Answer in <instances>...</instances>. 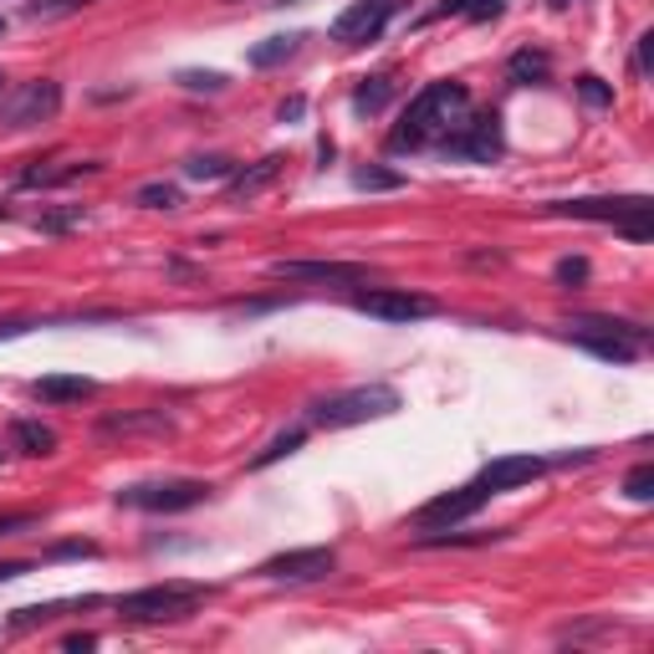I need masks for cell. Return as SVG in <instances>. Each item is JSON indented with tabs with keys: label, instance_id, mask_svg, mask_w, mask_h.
Instances as JSON below:
<instances>
[{
	"label": "cell",
	"instance_id": "obj_7",
	"mask_svg": "<svg viewBox=\"0 0 654 654\" xmlns=\"http://www.w3.org/2000/svg\"><path fill=\"white\" fill-rule=\"evenodd\" d=\"M440 154L450 159H471V164H496L501 159V119L496 113H465L440 144Z\"/></svg>",
	"mask_w": 654,
	"mask_h": 654
},
{
	"label": "cell",
	"instance_id": "obj_30",
	"mask_svg": "<svg viewBox=\"0 0 654 654\" xmlns=\"http://www.w3.org/2000/svg\"><path fill=\"white\" fill-rule=\"evenodd\" d=\"M578 92H583V103H594V108L613 103V88L604 82V77H578Z\"/></svg>",
	"mask_w": 654,
	"mask_h": 654
},
{
	"label": "cell",
	"instance_id": "obj_2",
	"mask_svg": "<svg viewBox=\"0 0 654 654\" xmlns=\"http://www.w3.org/2000/svg\"><path fill=\"white\" fill-rule=\"evenodd\" d=\"M557 215H573V221H598V225H613L619 236L629 240H650L654 236V200L650 194H619V200H563L552 205Z\"/></svg>",
	"mask_w": 654,
	"mask_h": 654
},
{
	"label": "cell",
	"instance_id": "obj_8",
	"mask_svg": "<svg viewBox=\"0 0 654 654\" xmlns=\"http://www.w3.org/2000/svg\"><path fill=\"white\" fill-rule=\"evenodd\" d=\"M486 501H490V490L481 486V481H471V486H455V490H446V496H435V501L419 506L415 527L419 532H450V527H461L465 517H476Z\"/></svg>",
	"mask_w": 654,
	"mask_h": 654
},
{
	"label": "cell",
	"instance_id": "obj_27",
	"mask_svg": "<svg viewBox=\"0 0 654 654\" xmlns=\"http://www.w3.org/2000/svg\"><path fill=\"white\" fill-rule=\"evenodd\" d=\"M624 496H629V501H650V496H654V465H634V471H629Z\"/></svg>",
	"mask_w": 654,
	"mask_h": 654
},
{
	"label": "cell",
	"instance_id": "obj_26",
	"mask_svg": "<svg viewBox=\"0 0 654 654\" xmlns=\"http://www.w3.org/2000/svg\"><path fill=\"white\" fill-rule=\"evenodd\" d=\"M511 77H517V82H542V77H548V57H542V52H517V57H511Z\"/></svg>",
	"mask_w": 654,
	"mask_h": 654
},
{
	"label": "cell",
	"instance_id": "obj_29",
	"mask_svg": "<svg viewBox=\"0 0 654 654\" xmlns=\"http://www.w3.org/2000/svg\"><path fill=\"white\" fill-rule=\"evenodd\" d=\"M174 82H179V88H190V92H221L225 88L221 72H194V67H190V72H179Z\"/></svg>",
	"mask_w": 654,
	"mask_h": 654
},
{
	"label": "cell",
	"instance_id": "obj_21",
	"mask_svg": "<svg viewBox=\"0 0 654 654\" xmlns=\"http://www.w3.org/2000/svg\"><path fill=\"white\" fill-rule=\"evenodd\" d=\"M184 174L200 179V184H210V179H230L236 169H230V159H225V154H194V159L184 164Z\"/></svg>",
	"mask_w": 654,
	"mask_h": 654
},
{
	"label": "cell",
	"instance_id": "obj_24",
	"mask_svg": "<svg viewBox=\"0 0 654 654\" xmlns=\"http://www.w3.org/2000/svg\"><path fill=\"white\" fill-rule=\"evenodd\" d=\"M302 446V430H286V435H277V440H271L267 450H261V455H256L251 461V471H267V465H277L282 461V455H292V450Z\"/></svg>",
	"mask_w": 654,
	"mask_h": 654
},
{
	"label": "cell",
	"instance_id": "obj_19",
	"mask_svg": "<svg viewBox=\"0 0 654 654\" xmlns=\"http://www.w3.org/2000/svg\"><path fill=\"white\" fill-rule=\"evenodd\" d=\"M103 164H92V159H82V164H61V169H46V164H31L26 174H21V184L26 190H36V184H72V179H82V174H98Z\"/></svg>",
	"mask_w": 654,
	"mask_h": 654
},
{
	"label": "cell",
	"instance_id": "obj_28",
	"mask_svg": "<svg viewBox=\"0 0 654 654\" xmlns=\"http://www.w3.org/2000/svg\"><path fill=\"white\" fill-rule=\"evenodd\" d=\"M353 184H358V190H399L404 179H399V174H388V169H358Z\"/></svg>",
	"mask_w": 654,
	"mask_h": 654
},
{
	"label": "cell",
	"instance_id": "obj_34",
	"mask_svg": "<svg viewBox=\"0 0 654 654\" xmlns=\"http://www.w3.org/2000/svg\"><path fill=\"white\" fill-rule=\"evenodd\" d=\"M302 113H307V98H286V103H282V113H277V119H282V123H297Z\"/></svg>",
	"mask_w": 654,
	"mask_h": 654
},
{
	"label": "cell",
	"instance_id": "obj_13",
	"mask_svg": "<svg viewBox=\"0 0 654 654\" xmlns=\"http://www.w3.org/2000/svg\"><path fill=\"white\" fill-rule=\"evenodd\" d=\"M277 282H332V286H353L369 282V267L358 261H271Z\"/></svg>",
	"mask_w": 654,
	"mask_h": 654
},
{
	"label": "cell",
	"instance_id": "obj_22",
	"mask_svg": "<svg viewBox=\"0 0 654 654\" xmlns=\"http://www.w3.org/2000/svg\"><path fill=\"white\" fill-rule=\"evenodd\" d=\"M388 98H394V82H388V77H369V82L353 92V108L358 113H379Z\"/></svg>",
	"mask_w": 654,
	"mask_h": 654
},
{
	"label": "cell",
	"instance_id": "obj_6",
	"mask_svg": "<svg viewBox=\"0 0 654 654\" xmlns=\"http://www.w3.org/2000/svg\"><path fill=\"white\" fill-rule=\"evenodd\" d=\"M210 501V481H138V486L119 490V506H134V511H154V517H174V511H190V506Z\"/></svg>",
	"mask_w": 654,
	"mask_h": 654
},
{
	"label": "cell",
	"instance_id": "obj_25",
	"mask_svg": "<svg viewBox=\"0 0 654 654\" xmlns=\"http://www.w3.org/2000/svg\"><path fill=\"white\" fill-rule=\"evenodd\" d=\"M501 11V0H446L435 15H471V21H486V15Z\"/></svg>",
	"mask_w": 654,
	"mask_h": 654
},
{
	"label": "cell",
	"instance_id": "obj_31",
	"mask_svg": "<svg viewBox=\"0 0 654 654\" xmlns=\"http://www.w3.org/2000/svg\"><path fill=\"white\" fill-rule=\"evenodd\" d=\"M557 282L563 286L588 282V261H583V256H563V261H557Z\"/></svg>",
	"mask_w": 654,
	"mask_h": 654
},
{
	"label": "cell",
	"instance_id": "obj_14",
	"mask_svg": "<svg viewBox=\"0 0 654 654\" xmlns=\"http://www.w3.org/2000/svg\"><path fill=\"white\" fill-rule=\"evenodd\" d=\"M548 471V461L542 455H501V461H490L486 471H481V486L496 496V490H517V486H527V481H537Z\"/></svg>",
	"mask_w": 654,
	"mask_h": 654
},
{
	"label": "cell",
	"instance_id": "obj_40",
	"mask_svg": "<svg viewBox=\"0 0 654 654\" xmlns=\"http://www.w3.org/2000/svg\"><path fill=\"white\" fill-rule=\"evenodd\" d=\"M0 36H5V15H0Z\"/></svg>",
	"mask_w": 654,
	"mask_h": 654
},
{
	"label": "cell",
	"instance_id": "obj_1",
	"mask_svg": "<svg viewBox=\"0 0 654 654\" xmlns=\"http://www.w3.org/2000/svg\"><path fill=\"white\" fill-rule=\"evenodd\" d=\"M471 113V92L461 82H430V88L419 92L415 103L404 108L399 128L388 134V149L404 154V149H430L440 138L455 128V123Z\"/></svg>",
	"mask_w": 654,
	"mask_h": 654
},
{
	"label": "cell",
	"instance_id": "obj_16",
	"mask_svg": "<svg viewBox=\"0 0 654 654\" xmlns=\"http://www.w3.org/2000/svg\"><path fill=\"white\" fill-rule=\"evenodd\" d=\"M164 435L174 430V419L164 415V409H128V415H108L103 419V435Z\"/></svg>",
	"mask_w": 654,
	"mask_h": 654
},
{
	"label": "cell",
	"instance_id": "obj_17",
	"mask_svg": "<svg viewBox=\"0 0 654 654\" xmlns=\"http://www.w3.org/2000/svg\"><path fill=\"white\" fill-rule=\"evenodd\" d=\"M277 174H282V154H267L261 164H251V169L230 174V200H251V194H261Z\"/></svg>",
	"mask_w": 654,
	"mask_h": 654
},
{
	"label": "cell",
	"instance_id": "obj_32",
	"mask_svg": "<svg viewBox=\"0 0 654 654\" xmlns=\"http://www.w3.org/2000/svg\"><path fill=\"white\" fill-rule=\"evenodd\" d=\"M82 215H88V210L77 205V210H57V215H42L36 225H42V230H72V225L82 221Z\"/></svg>",
	"mask_w": 654,
	"mask_h": 654
},
{
	"label": "cell",
	"instance_id": "obj_4",
	"mask_svg": "<svg viewBox=\"0 0 654 654\" xmlns=\"http://www.w3.org/2000/svg\"><path fill=\"white\" fill-rule=\"evenodd\" d=\"M200 604H205V588H194V583H154V588H138V594H123L119 613H128L138 624H179Z\"/></svg>",
	"mask_w": 654,
	"mask_h": 654
},
{
	"label": "cell",
	"instance_id": "obj_33",
	"mask_svg": "<svg viewBox=\"0 0 654 654\" xmlns=\"http://www.w3.org/2000/svg\"><path fill=\"white\" fill-rule=\"evenodd\" d=\"M36 527V517L31 511H15V517H0V537H21V532H31Z\"/></svg>",
	"mask_w": 654,
	"mask_h": 654
},
{
	"label": "cell",
	"instance_id": "obj_41",
	"mask_svg": "<svg viewBox=\"0 0 654 654\" xmlns=\"http://www.w3.org/2000/svg\"><path fill=\"white\" fill-rule=\"evenodd\" d=\"M277 5H297V0H277Z\"/></svg>",
	"mask_w": 654,
	"mask_h": 654
},
{
	"label": "cell",
	"instance_id": "obj_15",
	"mask_svg": "<svg viewBox=\"0 0 654 654\" xmlns=\"http://www.w3.org/2000/svg\"><path fill=\"white\" fill-rule=\"evenodd\" d=\"M98 394V379H88V373H46V379H36V399L42 404H82Z\"/></svg>",
	"mask_w": 654,
	"mask_h": 654
},
{
	"label": "cell",
	"instance_id": "obj_18",
	"mask_svg": "<svg viewBox=\"0 0 654 654\" xmlns=\"http://www.w3.org/2000/svg\"><path fill=\"white\" fill-rule=\"evenodd\" d=\"M11 446L21 450V455H36V461H42V455L57 450V430H46L42 419H15V425H11Z\"/></svg>",
	"mask_w": 654,
	"mask_h": 654
},
{
	"label": "cell",
	"instance_id": "obj_3",
	"mask_svg": "<svg viewBox=\"0 0 654 654\" xmlns=\"http://www.w3.org/2000/svg\"><path fill=\"white\" fill-rule=\"evenodd\" d=\"M399 409V394L388 384H358V388H342V394H332V399H317L313 409H307V419L313 425H323V430H348V425H363V419H384Z\"/></svg>",
	"mask_w": 654,
	"mask_h": 654
},
{
	"label": "cell",
	"instance_id": "obj_38",
	"mask_svg": "<svg viewBox=\"0 0 654 654\" xmlns=\"http://www.w3.org/2000/svg\"><path fill=\"white\" fill-rule=\"evenodd\" d=\"M31 323H0V338H15V332H26Z\"/></svg>",
	"mask_w": 654,
	"mask_h": 654
},
{
	"label": "cell",
	"instance_id": "obj_42",
	"mask_svg": "<svg viewBox=\"0 0 654 654\" xmlns=\"http://www.w3.org/2000/svg\"><path fill=\"white\" fill-rule=\"evenodd\" d=\"M0 92H5V72H0Z\"/></svg>",
	"mask_w": 654,
	"mask_h": 654
},
{
	"label": "cell",
	"instance_id": "obj_11",
	"mask_svg": "<svg viewBox=\"0 0 654 654\" xmlns=\"http://www.w3.org/2000/svg\"><path fill=\"white\" fill-rule=\"evenodd\" d=\"M57 113H61V82L36 77V82H26V88L11 98V108H5V128H36V123H52Z\"/></svg>",
	"mask_w": 654,
	"mask_h": 654
},
{
	"label": "cell",
	"instance_id": "obj_23",
	"mask_svg": "<svg viewBox=\"0 0 654 654\" xmlns=\"http://www.w3.org/2000/svg\"><path fill=\"white\" fill-rule=\"evenodd\" d=\"M134 205H144V210H179V184H144V190L134 194Z\"/></svg>",
	"mask_w": 654,
	"mask_h": 654
},
{
	"label": "cell",
	"instance_id": "obj_39",
	"mask_svg": "<svg viewBox=\"0 0 654 654\" xmlns=\"http://www.w3.org/2000/svg\"><path fill=\"white\" fill-rule=\"evenodd\" d=\"M552 5H573V0H552Z\"/></svg>",
	"mask_w": 654,
	"mask_h": 654
},
{
	"label": "cell",
	"instance_id": "obj_35",
	"mask_svg": "<svg viewBox=\"0 0 654 654\" xmlns=\"http://www.w3.org/2000/svg\"><path fill=\"white\" fill-rule=\"evenodd\" d=\"M650 61H654V31H644V36H640V61H634V67L650 72Z\"/></svg>",
	"mask_w": 654,
	"mask_h": 654
},
{
	"label": "cell",
	"instance_id": "obj_10",
	"mask_svg": "<svg viewBox=\"0 0 654 654\" xmlns=\"http://www.w3.org/2000/svg\"><path fill=\"white\" fill-rule=\"evenodd\" d=\"M358 313L379 317V323H415V317H430L435 302L419 297V292H399V286H369V292H353Z\"/></svg>",
	"mask_w": 654,
	"mask_h": 654
},
{
	"label": "cell",
	"instance_id": "obj_9",
	"mask_svg": "<svg viewBox=\"0 0 654 654\" xmlns=\"http://www.w3.org/2000/svg\"><path fill=\"white\" fill-rule=\"evenodd\" d=\"M338 567V552L332 548H297V552H277L267 563L256 567V578H271V583H317V578H332Z\"/></svg>",
	"mask_w": 654,
	"mask_h": 654
},
{
	"label": "cell",
	"instance_id": "obj_36",
	"mask_svg": "<svg viewBox=\"0 0 654 654\" xmlns=\"http://www.w3.org/2000/svg\"><path fill=\"white\" fill-rule=\"evenodd\" d=\"M31 563H0V583H11V578H26Z\"/></svg>",
	"mask_w": 654,
	"mask_h": 654
},
{
	"label": "cell",
	"instance_id": "obj_20",
	"mask_svg": "<svg viewBox=\"0 0 654 654\" xmlns=\"http://www.w3.org/2000/svg\"><path fill=\"white\" fill-rule=\"evenodd\" d=\"M297 46H302V36H297V31H292V36H267V42H256L251 52H246V61H251V67H261V72H267V67H282L286 57H297Z\"/></svg>",
	"mask_w": 654,
	"mask_h": 654
},
{
	"label": "cell",
	"instance_id": "obj_12",
	"mask_svg": "<svg viewBox=\"0 0 654 654\" xmlns=\"http://www.w3.org/2000/svg\"><path fill=\"white\" fill-rule=\"evenodd\" d=\"M394 15V0H353L348 11L332 21V42L342 46H363V42H379Z\"/></svg>",
	"mask_w": 654,
	"mask_h": 654
},
{
	"label": "cell",
	"instance_id": "obj_5",
	"mask_svg": "<svg viewBox=\"0 0 654 654\" xmlns=\"http://www.w3.org/2000/svg\"><path fill=\"white\" fill-rule=\"evenodd\" d=\"M573 342L598 358H609V363H634L644 353V342H650V327L624 323V317H578L573 323Z\"/></svg>",
	"mask_w": 654,
	"mask_h": 654
},
{
	"label": "cell",
	"instance_id": "obj_37",
	"mask_svg": "<svg viewBox=\"0 0 654 654\" xmlns=\"http://www.w3.org/2000/svg\"><path fill=\"white\" fill-rule=\"evenodd\" d=\"M92 644H98L92 634H72V640H67V650H92Z\"/></svg>",
	"mask_w": 654,
	"mask_h": 654
}]
</instances>
